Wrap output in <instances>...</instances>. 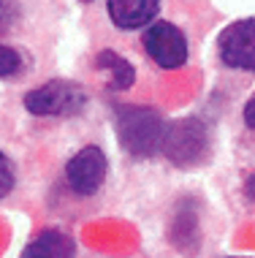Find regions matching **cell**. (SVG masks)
Listing matches in <instances>:
<instances>
[{
  "label": "cell",
  "mask_w": 255,
  "mask_h": 258,
  "mask_svg": "<svg viewBox=\"0 0 255 258\" xmlns=\"http://www.w3.org/2000/svg\"><path fill=\"white\" fill-rule=\"evenodd\" d=\"M114 128L120 144L136 158H152L163 150L166 136V120L149 106H117L114 109Z\"/></svg>",
  "instance_id": "cell-1"
},
{
  "label": "cell",
  "mask_w": 255,
  "mask_h": 258,
  "mask_svg": "<svg viewBox=\"0 0 255 258\" xmlns=\"http://www.w3.org/2000/svg\"><path fill=\"white\" fill-rule=\"evenodd\" d=\"M209 128L201 117H185V120H177L166 128V136H163V155H166L174 166H198L209 158Z\"/></svg>",
  "instance_id": "cell-2"
},
{
  "label": "cell",
  "mask_w": 255,
  "mask_h": 258,
  "mask_svg": "<svg viewBox=\"0 0 255 258\" xmlns=\"http://www.w3.org/2000/svg\"><path fill=\"white\" fill-rule=\"evenodd\" d=\"M87 95L76 82L54 79L36 87L25 95V109L38 117H57V114H76L84 106Z\"/></svg>",
  "instance_id": "cell-3"
},
{
  "label": "cell",
  "mask_w": 255,
  "mask_h": 258,
  "mask_svg": "<svg viewBox=\"0 0 255 258\" xmlns=\"http://www.w3.org/2000/svg\"><path fill=\"white\" fill-rule=\"evenodd\" d=\"M217 52L225 66L255 71V17L225 27L217 38Z\"/></svg>",
  "instance_id": "cell-4"
},
{
  "label": "cell",
  "mask_w": 255,
  "mask_h": 258,
  "mask_svg": "<svg viewBox=\"0 0 255 258\" xmlns=\"http://www.w3.org/2000/svg\"><path fill=\"white\" fill-rule=\"evenodd\" d=\"M144 49L160 68H179L188 60V38L171 22H155L144 33Z\"/></svg>",
  "instance_id": "cell-5"
},
{
  "label": "cell",
  "mask_w": 255,
  "mask_h": 258,
  "mask_svg": "<svg viewBox=\"0 0 255 258\" xmlns=\"http://www.w3.org/2000/svg\"><path fill=\"white\" fill-rule=\"evenodd\" d=\"M68 187L79 196H93L106 179V155L98 147H84L68 160L65 166Z\"/></svg>",
  "instance_id": "cell-6"
},
{
  "label": "cell",
  "mask_w": 255,
  "mask_h": 258,
  "mask_svg": "<svg viewBox=\"0 0 255 258\" xmlns=\"http://www.w3.org/2000/svg\"><path fill=\"white\" fill-rule=\"evenodd\" d=\"M160 0H109V17L122 30H139L157 14Z\"/></svg>",
  "instance_id": "cell-7"
},
{
  "label": "cell",
  "mask_w": 255,
  "mask_h": 258,
  "mask_svg": "<svg viewBox=\"0 0 255 258\" xmlns=\"http://www.w3.org/2000/svg\"><path fill=\"white\" fill-rule=\"evenodd\" d=\"M19 258H76V245L65 231L57 228H46L36 239L27 242Z\"/></svg>",
  "instance_id": "cell-8"
},
{
  "label": "cell",
  "mask_w": 255,
  "mask_h": 258,
  "mask_svg": "<svg viewBox=\"0 0 255 258\" xmlns=\"http://www.w3.org/2000/svg\"><path fill=\"white\" fill-rule=\"evenodd\" d=\"M95 68L106 76L109 90H128L136 82L133 66H130L125 57H120L117 52H112V49H103L98 57H95Z\"/></svg>",
  "instance_id": "cell-9"
},
{
  "label": "cell",
  "mask_w": 255,
  "mask_h": 258,
  "mask_svg": "<svg viewBox=\"0 0 255 258\" xmlns=\"http://www.w3.org/2000/svg\"><path fill=\"white\" fill-rule=\"evenodd\" d=\"M171 239L179 250H193L198 239V218H196V209L188 207H179L177 209V218L171 223Z\"/></svg>",
  "instance_id": "cell-10"
},
{
  "label": "cell",
  "mask_w": 255,
  "mask_h": 258,
  "mask_svg": "<svg viewBox=\"0 0 255 258\" xmlns=\"http://www.w3.org/2000/svg\"><path fill=\"white\" fill-rule=\"evenodd\" d=\"M17 68H19V54H17V49L3 46V49H0V76H3V79H9V76L17 74Z\"/></svg>",
  "instance_id": "cell-11"
},
{
  "label": "cell",
  "mask_w": 255,
  "mask_h": 258,
  "mask_svg": "<svg viewBox=\"0 0 255 258\" xmlns=\"http://www.w3.org/2000/svg\"><path fill=\"white\" fill-rule=\"evenodd\" d=\"M14 187V171H11V160L9 158H0V199H6Z\"/></svg>",
  "instance_id": "cell-12"
},
{
  "label": "cell",
  "mask_w": 255,
  "mask_h": 258,
  "mask_svg": "<svg viewBox=\"0 0 255 258\" xmlns=\"http://www.w3.org/2000/svg\"><path fill=\"white\" fill-rule=\"evenodd\" d=\"M244 125L255 131V98H252V101L244 106Z\"/></svg>",
  "instance_id": "cell-13"
},
{
  "label": "cell",
  "mask_w": 255,
  "mask_h": 258,
  "mask_svg": "<svg viewBox=\"0 0 255 258\" xmlns=\"http://www.w3.org/2000/svg\"><path fill=\"white\" fill-rule=\"evenodd\" d=\"M244 190H247V196H250L255 201V174H250L247 177V182H244Z\"/></svg>",
  "instance_id": "cell-14"
},
{
  "label": "cell",
  "mask_w": 255,
  "mask_h": 258,
  "mask_svg": "<svg viewBox=\"0 0 255 258\" xmlns=\"http://www.w3.org/2000/svg\"><path fill=\"white\" fill-rule=\"evenodd\" d=\"M84 3H90V0H84Z\"/></svg>",
  "instance_id": "cell-15"
}]
</instances>
